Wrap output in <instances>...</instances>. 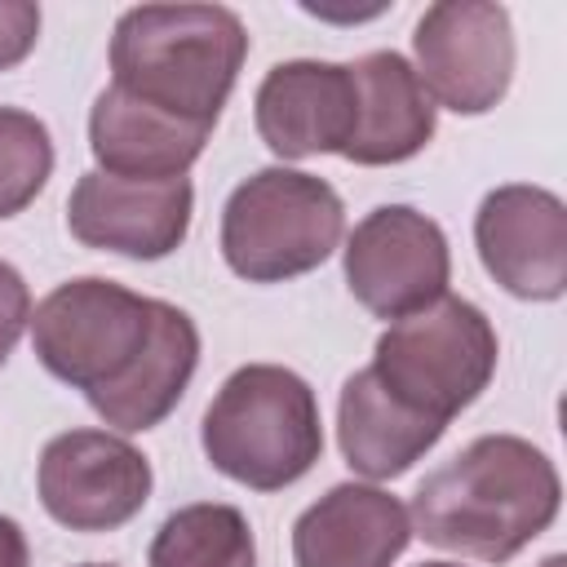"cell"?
<instances>
[{
	"mask_svg": "<svg viewBox=\"0 0 567 567\" xmlns=\"http://www.w3.org/2000/svg\"><path fill=\"white\" fill-rule=\"evenodd\" d=\"M40 35V4L31 0H0V71L18 66Z\"/></svg>",
	"mask_w": 567,
	"mask_h": 567,
	"instance_id": "20",
	"label": "cell"
},
{
	"mask_svg": "<svg viewBox=\"0 0 567 567\" xmlns=\"http://www.w3.org/2000/svg\"><path fill=\"white\" fill-rule=\"evenodd\" d=\"M84 567H115V563H84Z\"/></svg>",
	"mask_w": 567,
	"mask_h": 567,
	"instance_id": "25",
	"label": "cell"
},
{
	"mask_svg": "<svg viewBox=\"0 0 567 567\" xmlns=\"http://www.w3.org/2000/svg\"><path fill=\"white\" fill-rule=\"evenodd\" d=\"M421 567H461V563H421Z\"/></svg>",
	"mask_w": 567,
	"mask_h": 567,
	"instance_id": "24",
	"label": "cell"
},
{
	"mask_svg": "<svg viewBox=\"0 0 567 567\" xmlns=\"http://www.w3.org/2000/svg\"><path fill=\"white\" fill-rule=\"evenodd\" d=\"M248 31L221 4H137L115 22L111 71L115 89L186 124H217Z\"/></svg>",
	"mask_w": 567,
	"mask_h": 567,
	"instance_id": "2",
	"label": "cell"
},
{
	"mask_svg": "<svg viewBox=\"0 0 567 567\" xmlns=\"http://www.w3.org/2000/svg\"><path fill=\"white\" fill-rule=\"evenodd\" d=\"M359 120L346 142V159L354 164H399L412 159L434 137V102L421 89L412 62L394 49L363 53L350 62Z\"/></svg>",
	"mask_w": 567,
	"mask_h": 567,
	"instance_id": "14",
	"label": "cell"
},
{
	"mask_svg": "<svg viewBox=\"0 0 567 567\" xmlns=\"http://www.w3.org/2000/svg\"><path fill=\"white\" fill-rule=\"evenodd\" d=\"M359 120L350 66L337 62H279L257 89V133L284 159L346 151Z\"/></svg>",
	"mask_w": 567,
	"mask_h": 567,
	"instance_id": "12",
	"label": "cell"
},
{
	"mask_svg": "<svg viewBox=\"0 0 567 567\" xmlns=\"http://www.w3.org/2000/svg\"><path fill=\"white\" fill-rule=\"evenodd\" d=\"M151 567H257L252 527L235 505H186L159 523Z\"/></svg>",
	"mask_w": 567,
	"mask_h": 567,
	"instance_id": "18",
	"label": "cell"
},
{
	"mask_svg": "<svg viewBox=\"0 0 567 567\" xmlns=\"http://www.w3.org/2000/svg\"><path fill=\"white\" fill-rule=\"evenodd\" d=\"M372 372L394 399L447 425L487 390L496 372V332L474 301L443 292L434 306L377 337Z\"/></svg>",
	"mask_w": 567,
	"mask_h": 567,
	"instance_id": "5",
	"label": "cell"
},
{
	"mask_svg": "<svg viewBox=\"0 0 567 567\" xmlns=\"http://www.w3.org/2000/svg\"><path fill=\"white\" fill-rule=\"evenodd\" d=\"M346 230L341 195L297 168H261L239 182L221 213L226 266L248 284H279L332 257Z\"/></svg>",
	"mask_w": 567,
	"mask_h": 567,
	"instance_id": "4",
	"label": "cell"
},
{
	"mask_svg": "<svg viewBox=\"0 0 567 567\" xmlns=\"http://www.w3.org/2000/svg\"><path fill=\"white\" fill-rule=\"evenodd\" d=\"M540 567H567V558H563V554H554V558H545Z\"/></svg>",
	"mask_w": 567,
	"mask_h": 567,
	"instance_id": "23",
	"label": "cell"
},
{
	"mask_svg": "<svg viewBox=\"0 0 567 567\" xmlns=\"http://www.w3.org/2000/svg\"><path fill=\"white\" fill-rule=\"evenodd\" d=\"M0 567H31V554H27V536L13 518L0 514Z\"/></svg>",
	"mask_w": 567,
	"mask_h": 567,
	"instance_id": "22",
	"label": "cell"
},
{
	"mask_svg": "<svg viewBox=\"0 0 567 567\" xmlns=\"http://www.w3.org/2000/svg\"><path fill=\"white\" fill-rule=\"evenodd\" d=\"M195 363H199V332H195L190 315L168 301H155V328H151L142 359L115 390H106L89 403L106 425H120L128 434L151 430L177 408L186 381L195 377Z\"/></svg>",
	"mask_w": 567,
	"mask_h": 567,
	"instance_id": "17",
	"label": "cell"
},
{
	"mask_svg": "<svg viewBox=\"0 0 567 567\" xmlns=\"http://www.w3.org/2000/svg\"><path fill=\"white\" fill-rule=\"evenodd\" d=\"M443 430L447 425H439V421L421 416L416 408H408L403 399H394L372 368L354 372L341 385L337 439H341L350 470H359L368 478H399L403 470H412V461H421L439 443Z\"/></svg>",
	"mask_w": 567,
	"mask_h": 567,
	"instance_id": "16",
	"label": "cell"
},
{
	"mask_svg": "<svg viewBox=\"0 0 567 567\" xmlns=\"http://www.w3.org/2000/svg\"><path fill=\"white\" fill-rule=\"evenodd\" d=\"M190 208H195V190L186 177L133 182L89 168L80 173L66 199V226L89 248H111L124 257L155 261L186 239Z\"/></svg>",
	"mask_w": 567,
	"mask_h": 567,
	"instance_id": "11",
	"label": "cell"
},
{
	"mask_svg": "<svg viewBox=\"0 0 567 567\" xmlns=\"http://www.w3.org/2000/svg\"><path fill=\"white\" fill-rule=\"evenodd\" d=\"M412 540L408 509L368 483H337L292 527L297 567H390Z\"/></svg>",
	"mask_w": 567,
	"mask_h": 567,
	"instance_id": "13",
	"label": "cell"
},
{
	"mask_svg": "<svg viewBox=\"0 0 567 567\" xmlns=\"http://www.w3.org/2000/svg\"><path fill=\"white\" fill-rule=\"evenodd\" d=\"M204 452L226 478L279 492L310 474L323 452L315 390L279 363H248L226 377L204 412Z\"/></svg>",
	"mask_w": 567,
	"mask_h": 567,
	"instance_id": "3",
	"label": "cell"
},
{
	"mask_svg": "<svg viewBox=\"0 0 567 567\" xmlns=\"http://www.w3.org/2000/svg\"><path fill=\"white\" fill-rule=\"evenodd\" d=\"M208 133H213L208 124L173 120V115L120 93L115 84L97 93L93 115H89V146H93L102 173L133 177V182L182 177L199 159Z\"/></svg>",
	"mask_w": 567,
	"mask_h": 567,
	"instance_id": "15",
	"label": "cell"
},
{
	"mask_svg": "<svg viewBox=\"0 0 567 567\" xmlns=\"http://www.w3.org/2000/svg\"><path fill=\"white\" fill-rule=\"evenodd\" d=\"M452 252L439 221L408 204L372 208L346 244V284L377 319H408L447 292Z\"/></svg>",
	"mask_w": 567,
	"mask_h": 567,
	"instance_id": "8",
	"label": "cell"
},
{
	"mask_svg": "<svg viewBox=\"0 0 567 567\" xmlns=\"http://www.w3.org/2000/svg\"><path fill=\"white\" fill-rule=\"evenodd\" d=\"M151 496L146 456L106 430L58 434L40 456V501L71 532H111Z\"/></svg>",
	"mask_w": 567,
	"mask_h": 567,
	"instance_id": "9",
	"label": "cell"
},
{
	"mask_svg": "<svg viewBox=\"0 0 567 567\" xmlns=\"http://www.w3.org/2000/svg\"><path fill=\"white\" fill-rule=\"evenodd\" d=\"M554 461L518 434H483L439 465L412 496V527L425 545L505 563L558 514Z\"/></svg>",
	"mask_w": 567,
	"mask_h": 567,
	"instance_id": "1",
	"label": "cell"
},
{
	"mask_svg": "<svg viewBox=\"0 0 567 567\" xmlns=\"http://www.w3.org/2000/svg\"><path fill=\"white\" fill-rule=\"evenodd\" d=\"M416 80L456 115L492 111L514 75V27L505 4L492 0H439L421 13Z\"/></svg>",
	"mask_w": 567,
	"mask_h": 567,
	"instance_id": "7",
	"label": "cell"
},
{
	"mask_svg": "<svg viewBox=\"0 0 567 567\" xmlns=\"http://www.w3.org/2000/svg\"><path fill=\"white\" fill-rule=\"evenodd\" d=\"M31 323V292H27V279L0 261V363L13 354L22 328Z\"/></svg>",
	"mask_w": 567,
	"mask_h": 567,
	"instance_id": "21",
	"label": "cell"
},
{
	"mask_svg": "<svg viewBox=\"0 0 567 567\" xmlns=\"http://www.w3.org/2000/svg\"><path fill=\"white\" fill-rule=\"evenodd\" d=\"M151 328L155 297H137L124 284L97 275L53 288L31 315L40 363L58 381L84 390V399L115 390L133 372Z\"/></svg>",
	"mask_w": 567,
	"mask_h": 567,
	"instance_id": "6",
	"label": "cell"
},
{
	"mask_svg": "<svg viewBox=\"0 0 567 567\" xmlns=\"http://www.w3.org/2000/svg\"><path fill=\"white\" fill-rule=\"evenodd\" d=\"M474 244L487 275L527 301H554L567 288V208L540 186H496L474 217Z\"/></svg>",
	"mask_w": 567,
	"mask_h": 567,
	"instance_id": "10",
	"label": "cell"
},
{
	"mask_svg": "<svg viewBox=\"0 0 567 567\" xmlns=\"http://www.w3.org/2000/svg\"><path fill=\"white\" fill-rule=\"evenodd\" d=\"M53 173V142L44 120L0 106V217L22 213Z\"/></svg>",
	"mask_w": 567,
	"mask_h": 567,
	"instance_id": "19",
	"label": "cell"
}]
</instances>
